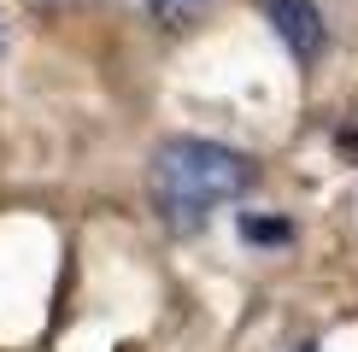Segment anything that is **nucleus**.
<instances>
[{"instance_id": "f257e3e1", "label": "nucleus", "mask_w": 358, "mask_h": 352, "mask_svg": "<svg viewBox=\"0 0 358 352\" xmlns=\"http://www.w3.org/2000/svg\"><path fill=\"white\" fill-rule=\"evenodd\" d=\"M252 182V165L241 153L200 135H176L153 153V170H147V194H153V212L171 235H194L212 223L217 205L241 200Z\"/></svg>"}, {"instance_id": "f03ea898", "label": "nucleus", "mask_w": 358, "mask_h": 352, "mask_svg": "<svg viewBox=\"0 0 358 352\" xmlns=\"http://www.w3.org/2000/svg\"><path fill=\"white\" fill-rule=\"evenodd\" d=\"M264 18L276 24L282 47L300 59V65H317L329 29H323V18H317V6H311V0H264Z\"/></svg>"}, {"instance_id": "7ed1b4c3", "label": "nucleus", "mask_w": 358, "mask_h": 352, "mask_svg": "<svg viewBox=\"0 0 358 352\" xmlns=\"http://www.w3.org/2000/svg\"><path fill=\"white\" fill-rule=\"evenodd\" d=\"M147 12H153L165 29H188L194 18H206V12H212V0H147Z\"/></svg>"}, {"instance_id": "20e7f679", "label": "nucleus", "mask_w": 358, "mask_h": 352, "mask_svg": "<svg viewBox=\"0 0 358 352\" xmlns=\"http://www.w3.org/2000/svg\"><path fill=\"white\" fill-rule=\"evenodd\" d=\"M241 235H247V241H264V247L294 241V229L282 223V217H241Z\"/></svg>"}, {"instance_id": "39448f33", "label": "nucleus", "mask_w": 358, "mask_h": 352, "mask_svg": "<svg viewBox=\"0 0 358 352\" xmlns=\"http://www.w3.org/2000/svg\"><path fill=\"white\" fill-rule=\"evenodd\" d=\"M48 6H71V0H48Z\"/></svg>"}, {"instance_id": "423d86ee", "label": "nucleus", "mask_w": 358, "mask_h": 352, "mask_svg": "<svg viewBox=\"0 0 358 352\" xmlns=\"http://www.w3.org/2000/svg\"><path fill=\"white\" fill-rule=\"evenodd\" d=\"M300 352H317V346H300Z\"/></svg>"}, {"instance_id": "0eeeda50", "label": "nucleus", "mask_w": 358, "mask_h": 352, "mask_svg": "<svg viewBox=\"0 0 358 352\" xmlns=\"http://www.w3.org/2000/svg\"><path fill=\"white\" fill-rule=\"evenodd\" d=\"M0 41H6V36H0Z\"/></svg>"}]
</instances>
